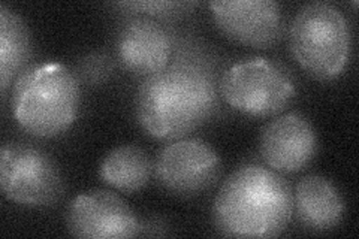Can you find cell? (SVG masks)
Returning <instances> with one entry per match:
<instances>
[{"mask_svg": "<svg viewBox=\"0 0 359 239\" xmlns=\"http://www.w3.org/2000/svg\"><path fill=\"white\" fill-rule=\"evenodd\" d=\"M219 108L216 76L199 51L172 55L163 71L142 79L135 96L141 129L159 141L183 139Z\"/></svg>", "mask_w": 359, "mask_h": 239, "instance_id": "1", "label": "cell"}, {"mask_svg": "<svg viewBox=\"0 0 359 239\" xmlns=\"http://www.w3.org/2000/svg\"><path fill=\"white\" fill-rule=\"evenodd\" d=\"M294 217L287 179L261 163H244L223 181L211 207L215 229L226 238H276Z\"/></svg>", "mask_w": 359, "mask_h": 239, "instance_id": "2", "label": "cell"}, {"mask_svg": "<svg viewBox=\"0 0 359 239\" xmlns=\"http://www.w3.org/2000/svg\"><path fill=\"white\" fill-rule=\"evenodd\" d=\"M80 86L75 74L62 63L29 66L14 83L11 104L17 124L41 139L65 135L80 114Z\"/></svg>", "mask_w": 359, "mask_h": 239, "instance_id": "3", "label": "cell"}, {"mask_svg": "<svg viewBox=\"0 0 359 239\" xmlns=\"http://www.w3.org/2000/svg\"><path fill=\"white\" fill-rule=\"evenodd\" d=\"M289 48L298 66L318 81L343 75L352 55V33L341 11L327 2L299 8L289 29Z\"/></svg>", "mask_w": 359, "mask_h": 239, "instance_id": "4", "label": "cell"}, {"mask_svg": "<svg viewBox=\"0 0 359 239\" xmlns=\"http://www.w3.org/2000/svg\"><path fill=\"white\" fill-rule=\"evenodd\" d=\"M219 93L243 116L266 118L282 114L294 100L297 88L282 64L265 57H250L223 72Z\"/></svg>", "mask_w": 359, "mask_h": 239, "instance_id": "5", "label": "cell"}, {"mask_svg": "<svg viewBox=\"0 0 359 239\" xmlns=\"http://www.w3.org/2000/svg\"><path fill=\"white\" fill-rule=\"evenodd\" d=\"M4 196L26 208L54 207L65 195L60 166L47 153L26 142H6L0 150Z\"/></svg>", "mask_w": 359, "mask_h": 239, "instance_id": "6", "label": "cell"}, {"mask_svg": "<svg viewBox=\"0 0 359 239\" xmlns=\"http://www.w3.org/2000/svg\"><path fill=\"white\" fill-rule=\"evenodd\" d=\"M222 158L208 142L183 138L166 144L154 162L159 186L177 198H196L222 177Z\"/></svg>", "mask_w": 359, "mask_h": 239, "instance_id": "7", "label": "cell"}, {"mask_svg": "<svg viewBox=\"0 0 359 239\" xmlns=\"http://www.w3.org/2000/svg\"><path fill=\"white\" fill-rule=\"evenodd\" d=\"M208 8L216 27L243 47L264 50L283 38V9L274 0H224Z\"/></svg>", "mask_w": 359, "mask_h": 239, "instance_id": "8", "label": "cell"}, {"mask_svg": "<svg viewBox=\"0 0 359 239\" xmlns=\"http://www.w3.org/2000/svg\"><path fill=\"white\" fill-rule=\"evenodd\" d=\"M66 227L81 239H126L140 236L141 223L114 191L90 190L67 205Z\"/></svg>", "mask_w": 359, "mask_h": 239, "instance_id": "9", "label": "cell"}, {"mask_svg": "<svg viewBox=\"0 0 359 239\" xmlns=\"http://www.w3.org/2000/svg\"><path fill=\"white\" fill-rule=\"evenodd\" d=\"M318 133L309 118L298 112L276 116L259 136V156L278 174L304 170L318 154Z\"/></svg>", "mask_w": 359, "mask_h": 239, "instance_id": "10", "label": "cell"}, {"mask_svg": "<svg viewBox=\"0 0 359 239\" xmlns=\"http://www.w3.org/2000/svg\"><path fill=\"white\" fill-rule=\"evenodd\" d=\"M114 47L123 69L142 79L163 71L174 55L171 33L157 20L142 15L121 22Z\"/></svg>", "mask_w": 359, "mask_h": 239, "instance_id": "11", "label": "cell"}, {"mask_svg": "<svg viewBox=\"0 0 359 239\" xmlns=\"http://www.w3.org/2000/svg\"><path fill=\"white\" fill-rule=\"evenodd\" d=\"M294 195V215L311 232H330L339 227L346 214V202L331 179L320 175L301 178Z\"/></svg>", "mask_w": 359, "mask_h": 239, "instance_id": "12", "label": "cell"}, {"mask_svg": "<svg viewBox=\"0 0 359 239\" xmlns=\"http://www.w3.org/2000/svg\"><path fill=\"white\" fill-rule=\"evenodd\" d=\"M33 55L26 21L13 8L0 5V87L2 95L25 72Z\"/></svg>", "mask_w": 359, "mask_h": 239, "instance_id": "13", "label": "cell"}, {"mask_svg": "<svg viewBox=\"0 0 359 239\" xmlns=\"http://www.w3.org/2000/svg\"><path fill=\"white\" fill-rule=\"evenodd\" d=\"M154 163L138 145H120L104 157L99 168L102 183L123 195L138 193L150 183Z\"/></svg>", "mask_w": 359, "mask_h": 239, "instance_id": "14", "label": "cell"}, {"mask_svg": "<svg viewBox=\"0 0 359 239\" xmlns=\"http://www.w3.org/2000/svg\"><path fill=\"white\" fill-rule=\"evenodd\" d=\"M74 74L80 84L90 87L102 86L114 74V62L104 53H90L78 62Z\"/></svg>", "mask_w": 359, "mask_h": 239, "instance_id": "15", "label": "cell"}, {"mask_svg": "<svg viewBox=\"0 0 359 239\" xmlns=\"http://www.w3.org/2000/svg\"><path fill=\"white\" fill-rule=\"evenodd\" d=\"M198 4L196 2H120L117 8L126 9L132 15H142L153 20L175 18L182 14L190 13Z\"/></svg>", "mask_w": 359, "mask_h": 239, "instance_id": "16", "label": "cell"}]
</instances>
